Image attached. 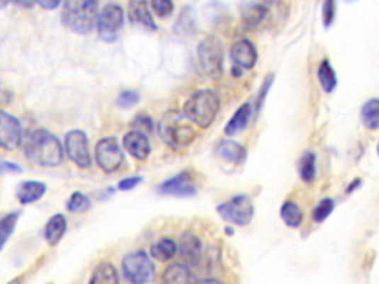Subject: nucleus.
Listing matches in <instances>:
<instances>
[{
	"label": "nucleus",
	"instance_id": "1",
	"mask_svg": "<svg viewBox=\"0 0 379 284\" xmlns=\"http://www.w3.org/2000/svg\"><path fill=\"white\" fill-rule=\"evenodd\" d=\"M26 156L31 163L52 168V166L61 164L64 149L60 140L51 132L36 129L26 140Z\"/></svg>",
	"mask_w": 379,
	"mask_h": 284
},
{
	"label": "nucleus",
	"instance_id": "2",
	"mask_svg": "<svg viewBox=\"0 0 379 284\" xmlns=\"http://www.w3.org/2000/svg\"><path fill=\"white\" fill-rule=\"evenodd\" d=\"M98 0H64L61 20L77 35H88L98 21Z\"/></svg>",
	"mask_w": 379,
	"mask_h": 284
},
{
	"label": "nucleus",
	"instance_id": "3",
	"mask_svg": "<svg viewBox=\"0 0 379 284\" xmlns=\"http://www.w3.org/2000/svg\"><path fill=\"white\" fill-rule=\"evenodd\" d=\"M221 108L220 96L209 89L194 92L184 104L183 113L187 119L199 126L200 129H208L213 122Z\"/></svg>",
	"mask_w": 379,
	"mask_h": 284
},
{
	"label": "nucleus",
	"instance_id": "4",
	"mask_svg": "<svg viewBox=\"0 0 379 284\" xmlns=\"http://www.w3.org/2000/svg\"><path fill=\"white\" fill-rule=\"evenodd\" d=\"M188 122L184 113H166L159 122L160 138L174 148L190 145L196 140V130Z\"/></svg>",
	"mask_w": 379,
	"mask_h": 284
},
{
	"label": "nucleus",
	"instance_id": "5",
	"mask_svg": "<svg viewBox=\"0 0 379 284\" xmlns=\"http://www.w3.org/2000/svg\"><path fill=\"white\" fill-rule=\"evenodd\" d=\"M197 55L206 76L217 80L224 72V49L218 38L209 36L203 39L197 47Z\"/></svg>",
	"mask_w": 379,
	"mask_h": 284
},
{
	"label": "nucleus",
	"instance_id": "6",
	"mask_svg": "<svg viewBox=\"0 0 379 284\" xmlns=\"http://www.w3.org/2000/svg\"><path fill=\"white\" fill-rule=\"evenodd\" d=\"M122 270L130 284H147L154 278V265L144 250H135L123 258Z\"/></svg>",
	"mask_w": 379,
	"mask_h": 284
},
{
	"label": "nucleus",
	"instance_id": "7",
	"mask_svg": "<svg viewBox=\"0 0 379 284\" xmlns=\"http://www.w3.org/2000/svg\"><path fill=\"white\" fill-rule=\"evenodd\" d=\"M217 210L221 215L222 220L239 227L249 225L255 213V208L251 197L244 194L230 198L228 202L220 205Z\"/></svg>",
	"mask_w": 379,
	"mask_h": 284
},
{
	"label": "nucleus",
	"instance_id": "8",
	"mask_svg": "<svg viewBox=\"0 0 379 284\" xmlns=\"http://www.w3.org/2000/svg\"><path fill=\"white\" fill-rule=\"evenodd\" d=\"M123 23H125L123 9L116 4L106 5L101 9L100 15H98L96 21V30L98 35H100V39L108 43L116 40L123 27Z\"/></svg>",
	"mask_w": 379,
	"mask_h": 284
},
{
	"label": "nucleus",
	"instance_id": "9",
	"mask_svg": "<svg viewBox=\"0 0 379 284\" xmlns=\"http://www.w3.org/2000/svg\"><path fill=\"white\" fill-rule=\"evenodd\" d=\"M95 159L106 174H113L120 169L125 156L120 145L114 138H103L95 148Z\"/></svg>",
	"mask_w": 379,
	"mask_h": 284
},
{
	"label": "nucleus",
	"instance_id": "10",
	"mask_svg": "<svg viewBox=\"0 0 379 284\" xmlns=\"http://www.w3.org/2000/svg\"><path fill=\"white\" fill-rule=\"evenodd\" d=\"M65 153L69 159L81 169L91 168V152L88 137L84 130H70L65 135Z\"/></svg>",
	"mask_w": 379,
	"mask_h": 284
},
{
	"label": "nucleus",
	"instance_id": "11",
	"mask_svg": "<svg viewBox=\"0 0 379 284\" xmlns=\"http://www.w3.org/2000/svg\"><path fill=\"white\" fill-rule=\"evenodd\" d=\"M230 58L233 61V74L240 76L242 70H251L258 61L255 45L248 39H240L230 49Z\"/></svg>",
	"mask_w": 379,
	"mask_h": 284
},
{
	"label": "nucleus",
	"instance_id": "12",
	"mask_svg": "<svg viewBox=\"0 0 379 284\" xmlns=\"http://www.w3.org/2000/svg\"><path fill=\"white\" fill-rule=\"evenodd\" d=\"M23 141V129L18 119L6 111L0 110V148L16 149Z\"/></svg>",
	"mask_w": 379,
	"mask_h": 284
},
{
	"label": "nucleus",
	"instance_id": "13",
	"mask_svg": "<svg viewBox=\"0 0 379 284\" xmlns=\"http://www.w3.org/2000/svg\"><path fill=\"white\" fill-rule=\"evenodd\" d=\"M274 0H240V15L248 27L259 25L270 12Z\"/></svg>",
	"mask_w": 379,
	"mask_h": 284
},
{
	"label": "nucleus",
	"instance_id": "14",
	"mask_svg": "<svg viewBox=\"0 0 379 284\" xmlns=\"http://www.w3.org/2000/svg\"><path fill=\"white\" fill-rule=\"evenodd\" d=\"M162 194L178 195V197H190L197 193V188L193 183V179L188 172H181L168 181H164L159 187Z\"/></svg>",
	"mask_w": 379,
	"mask_h": 284
},
{
	"label": "nucleus",
	"instance_id": "15",
	"mask_svg": "<svg viewBox=\"0 0 379 284\" xmlns=\"http://www.w3.org/2000/svg\"><path fill=\"white\" fill-rule=\"evenodd\" d=\"M123 147L126 152L137 160H145L152 153V145L142 130H129L123 137Z\"/></svg>",
	"mask_w": 379,
	"mask_h": 284
},
{
	"label": "nucleus",
	"instance_id": "16",
	"mask_svg": "<svg viewBox=\"0 0 379 284\" xmlns=\"http://www.w3.org/2000/svg\"><path fill=\"white\" fill-rule=\"evenodd\" d=\"M179 256L190 265H199L203 256V247L199 237L193 232H184L178 243Z\"/></svg>",
	"mask_w": 379,
	"mask_h": 284
},
{
	"label": "nucleus",
	"instance_id": "17",
	"mask_svg": "<svg viewBox=\"0 0 379 284\" xmlns=\"http://www.w3.org/2000/svg\"><path fill=\"white\" fill-rule=\"evenodd\" d=\"M128 16L132 24L142 25L147 30H156V24L153 20V15L148 9V4L145 0H130L128 8Z\"/></svg>",
	"mask_w": 379,
	"mask_h": 284
},
{
	"label": "nucleus",
	"instance_id": "18",
	"mask_svg": "<svg viewBox=\"0 0 379 284\" xmlns=\"http://www.w3.org/2000/svg\"><path fill=\"white\" fill-rule=\"evenodd\" d=\"M162 284H197V278L187 263H172L164 270Z\"/></svg>",
	"mask_w": 379,
	"mask_h": 284
},
{
	"label": "nucleus",
	"instance_id": "19",
	"mask_svg": "<svg viewBox=\"0 0 379 284\" xmlns=\"http://www.w3.org/2000/svg\"><path fill=\"white\" fill-rule=\"evenodd\" d=\"M217 154L230 164L240 166L246 160V148L236 141H221L217 147Z\"/></svg>",
	"mask_w": 379,
	"mask_h": 284
},
{
	"label": "nucleus",
	"instance_id": "20",
	"mask_svg": "<svg viewBox=\"0 0 379 284\" xmlns=\"http://www.w3.org/2000/svg\"><path fill=\"white\" fill-rule=\"evenodd\" d=\"M252 113H254V108L249 103H244L243 106H240L239 110L233 114L232 119L228 120V123L224 129L225 135L233 137V135H236V133L246 129V126L249 125V122L252 119Z\"/></svg>",
	"mask_w": 379,
	"mask_h": 284
},
{
	"label": "nucleus",
	"instance_id": "21",
	"mask_svg": "<svg viewBox=\"0 0 379 284\" xmlns=\"http://www.w3.org/2000/svg\"><path fill=\"white\" fill-rule=\"evenodd\" d=\"M46 193V186L43 182L38 181H27L23 182L16 191V197L21 205H30L40 200Z\"/></svg>",
	"mask_w": 379,
	"mask_h": 284
},
{
	"label": "nucleus",
	"instance_id": "22",
	"mask_svg": "<svg viewBox=\"0 0 379 284\" xmlns=\"http://www.w3.org/2000/svg\"><path fill=\"white\" fill-rule=\"evenodd\" d=\"M65 231H67V221H65L64 215H55L47 221L43 236L49 244L55 246L60 243V240L62 239Z\"/></svg>",
	"mask_w": 379,
	"mask_h": 284
},
{
	"label": "nucleus",
	"instance_id": "23",
	"mask_svg": "<svg viewBox=\"0 0 379 284\" xmlns=\"http://www.w3.org/2000/svg\"><path fill=\"white\" fill-rule=\"evenodd\" d=\"M280 218L289 228H300L304 221V212L298 203L286 200L280 208Z\"/></svg>",
	"mask_w": 379,
	"mask_h": 284
},
{
	"label": "nucleus",
	"instance_id": "24",
	"mask_svg": "<svg viewBox=\"0 0 379 284\" xmlns=\"http://www.w3.org/2000/svg\"><path fill=\"white\" fill-rule=\"evenodd\" d=\"M360 119L363 126L369 130L379 129V98H372L361 107Z\"/></svg>",
	"mask_w": 379,
	"mask_h": 284
},
{
	"label": "nucleus",
	"instance_id": "25",
	"mask_svg": "<svg viewBox=\"0 0 379 284\" xmlns=\"http://www.w3.org/2000/svg\"><path fill=\"white\" fill-rule=\"evenodd\" d=\"M89 284H120L119 274L110 262H101L94 270Z\"/></svg>",
	"mask_w": 379,
	"mask_h": 284
},
{
	"label": "nucleus",
	"instance_id": "26",
	"mask_svg": "<svg viewBox=\"0 0 379 284\" xmlns=\"http://www.w3.org/2000/svg\"><path fill=\"white\" fill-rule=\"evenodd\" d=\"M317 79H319L320 86L323 88V91H324L326 93H332V92L336 89L338 79H336V74H335V70H334L332 64L329 62L327 58H324V59L320 62V65H319Z\"/></svg>",
	"mask_w": 379,
	"mask_h": 284
},
{
	"label": "nucleus",
	"instance_id": "27",
	"mask_svg": "<svg viewBox=\"0 0 379 284\" xmlns=\"http://www.w3.org/2000/svg\"><path fill=\"white\" fill-rule=\"evenodd\" d=\"M298 172H300V178L305 182V183H312L316 181L317 176V160H316V154L311 153V152H305L300 161H298Z\"/></svg>",
	"mask_w": 379,
	"mask_h": 284
},
{
	"label": "nucleus",
	"instance_id": "28",
	"mask_svg": "<svg viewBox=\"0 0 379 284\" xmlns=\"http://www.w3.org/2000/svg\"><path fill=\"white\" fill-rule=\"evenodd\" d=\"M152 256L160 262H166L171 261L176 252H178V246L175 244V242L172 239L168 237H163L159 242H156L152 246Z\"/></svg>",
	"mask_w": 379,
	"mask_h": 284
},
{
	"label": "nucleus",
	"instance_id": "29",
	"mask_svg": "<svg viewBox=\"0 0 379 284\" xmlns=\"http://www.w3.org/2000/svg\"><path fill=\"white\" fill-rule=\"evenodd\" d=\"M18 220H20V212L8 213L6 216H4L2 220H0V250L4 249V246L6 244L9 237L12 236V232H13L15 225H16V222H18Z\"/></svg>",
	"mask_w": 379,
	"mask_h": 284
},
{
	"label": "nucleus",
	"instance_id": "30",
	"mask_svg": "<svg viewBox=\"0 0 379 284\" xmlns=\"http://www.w3.org/2000/svg\"><path fill=\"white\" fill-rule=\"evenodd\" d=\"M334 209H335V200L331 197H326V198L320 200L317 206L312 209V220H315V222L320 224V222L326 221L329 216H331Z\"/></svg>",
	"mask_w": 379,
	"mask_h": 284
},
{
	"label": "nucleus",
	"instance_id": "31",
	"mask_svg": "<svg viewBox=\"0 0 379 284\" xmlns=\"http://www.w3.org/2000/svg\"><path fill=\"white\" fill-rule=\"evenodd\" d=\"M89 209V200L85 194L73 193L67 202V210L70 212H85Z\"/></svg>",
	"mask_w": 379,
	"mask_h": 284
},
{
	"label": "nucleus",
	"instance_id": "32",
	"mask_svg": "<svg viewBox=\"0 0 379 284\" xmlns=\"http://www.w3.org/2000/svg\"><path fill=\"white\" fill-rule=\"evenodd\" d=\"M140 103V95L135 91H125L118 98V107L120 108H130Z\"/></svg>",
	"mask_w": 379,
	"mask_h": 284
},
{
	"label": "nucleus",
	"instance_id": "33",
	"mask_svg": "<svg viewBox=\"0 0 379 284\" xmlns=\"http://www.w3.org/2000/svg\"><path fill=\"white\" fill-rule=\"evenodd\" d=\"M152 8L159 16H168L174 11L172 0H152Z\"/></svg>",
	"mask_w": 379,
	"mask_h": 284
},
{
	"label": "nucleus",
	"instance_id": "34",
	"mask_svg": "<svg viewBox=\"0 0 379 284\" xmlns=\"http://www.w3.org/2000/svg\"><path fill=\"white\" fill-rule=\"evenodd\" d=\"M273 81H274V74H268L266 79H264L262 86H261L259 93H258V99H256V110L258 111L262 108L264 101H266V98H267V93H268L270 88L273 86Z\"/></svg>",
	"mask_w": 379,
	"mask_h": 284
},
{
	"label": "nucleus",
	"instance_id": "35",
	"mask_svg": "<svg viewBox=\"0 0 379 284\" xmlns=\"http://www.w3.org/2000/svg\"><path fill=\"white\" fill-rule=\"evenodd\" d=\"M323 24L324 27H331L335 20V0H324L323 4Z\"/></svg>",
	"mask_w": 379,
	"mask_h": 284
},
{
	"label": "nucleus",
	"instance_id": "36",
	"mask_svg": "<svg viewBox=\"0 0 379 284\" xmlns=\"http://www.w3.org/2000/svg\"><path fill=\"white\" fill-rule=\"evenodd\" d=\"M142 178L141 176H130V178H125L123 181L119 182V188L122 191H129V190H134L138 183H141Z\"/></svg>",
	"mask_w": 379,
	"mask_h": 284
},
{
	"label": "nucleus",
	"instance_id": "37",
	"mask_svg": "<svg viewBox=\"0 0 379 284\" xmlns=\"http://www.w3.org/2000/svg\"><path fill=\"white\" fill-rule=\"evenodd\" d=\"M21 172H23V169L20 168L18 164L0 160V175L2 174H21Z\"/></svg>",
	"mask_w": 379,
	"mask_h": 284
},
{
	"label": "nucleus",
	"instance_id": "38",
	"mask_svg": "<svg viewBox=\"0 0 379 284\" xmlns=\"http://www.w3.org/2000/svg\"><path fill=\"white\" fill-rule=\"evenodd\" d=\"M36 4L46 11H52L62 4V0H36Z\"/></svg>",
	"mask_w": 379,
	"mask_h": 284
},
{
	"label": "nucleus",
	"instance_id": "39",
	"mask_svg": "<svg viewBox=\"0 0 379 284\" xmlns=\"http://www.w3.org/2000/svg\"><path fill=\"white\" fill-rule=\"evenodd\" d=\"M134 123H142V126H144V130H148V132H150V130H152V127H153L150 117H142V115H140V117H137V120H135Z\"/></svg>",
	"mask_w": 379,
	"mask_h": 284
},
{
	"label": "nucleus",
	"instance_id": "40",
	"mask_svg": "<svg viewBox=\"0 0 379 284\" xmlns=\"http://www.w3.org/2000/svg\"><path fill=\"white\" fill-rule=\"evenodd\" d=\"M12 2L15 4V5H18V6H21V8H31L33 5H35L36 4V0H12Z\"/></svg>",
	"mask_w": 379,
	"mask_h": 284
},
{
	"label": "nucleus",
	"instance_id": "41",
	"mask_svg": "<svg viewBox=\"0 0 379 284\" xmlns=\"http://www.w3.org/2000/svg\"><path fill=\"white\" fill-rule=\"evenodd\" d=\"M361 186V179L360 178H356V179H353L351 181V183H350V186L347 187V194H351L353 191H356L358 187Z\"/></svg>",
	"mask_w": 379,
	"mask_h": 284
},
{
	"label": "nucleus",
	"instance_id": "42",
	"mask_svg": "<svg viewBox=\"0 0 379 284\" xmlns=\"http://www.w3.org/2000/svg\"><path fill=\"white\" fill-rule=\"evenodd\" d=\"M197 284H224V283L217 278H205L202 281H197Z\"/></svg>",
	"mask_w": 379,
	"mask_h": 284
},
{
	"label": "nucleus",
	"instance_id": "43",
	"mask_svg": "<svg viewBox=\"0 0 379 284\" xmlns=\"http://www.w3.org/2000/svg\"><path fill=\"white\" fill-rule=\"evenodd\" d=\"M11 2V0H0V9H2V8H5L8 4Z\"/></svg>",
	"mask_w": 379,
	"mask_h": 284
},
{
	"label": "nucleus",
	"instance_id": "44",
	"mask_svg": "<svg viewBox=\"0 0 379 284\" xmlns=\"http://www.w3.org/2000/svg\"><path fill=\"white\" fill-rule=\"evenodd\" d=\"M376 152H378V156H379V144H378V147H376Z\"/></svg>",
	"mask_w": 379,
	"mask_h": 284
}]
</instances>
